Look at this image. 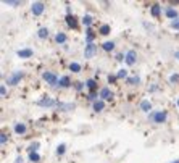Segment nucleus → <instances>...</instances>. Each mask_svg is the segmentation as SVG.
<instances>
[{"label":"nucleus","mask_w":179,"mask_h":163,"mask_svg":"<svg viewBox=\"0 0 179 163\" xmlns=\"http://www.w3.org/2000/svg\"><path fill=\"white\" fill-rule=\"evenodd\" d=\"M149 120L153 121V123H165L166 121V111H153V113L149 115Z\"/></svg>","instance_id":"1"},{"label":"nucleus","mask_w":179,"mask_h":163,"mask_svg":"<svg viewBox=\"0 0 179 163\" xmlns=\"http://www.w3.org/2000/svg\"><path fill=\"white\" fill-rule=\"evenodd\" d=\"M21 78H23V71H15L11 74V76H8V79H7V82L10 86H16L18 82L21 81Z\"/></svg>","instance_id":"2"},{"label":"nucleus","mask_w":179,"mask_h":163,"mask_svg":"<svg viewBox=\"0 0 179 163\" xmlns=\"http://www.w3.org/2000/svg\"><path fill=\"white\" fill-rule=\"evenodd\" d=\"M44 8H45V5L42 2H34L31 5V11H32V15H36V16H39V15H42V11H44Z\"/></svg>","instance_id":"3"},{"label":"nucleus","mask_w":179,"mask_h":163,"mask_svg":"<svg viewBox=\"0 0 179 163\" xmlns=\"http://www.w3.org/2000/svg\"><path fill=\"white\" fill-rule=\"evenodd\" d=\"M95 53H97V45L95 44H87L86 49H84V57H86V58H92Z\"/></svg>","instance_id":"4"},{"label":"nucleus","mask_w":179,"mask_h":163,"mask_svg":"<svg viewBox=\"0 0 179 163\" xmlns=\"http://www.w3.org/2000/svg\"><path fill=\"white\" fill-rule=\"evenodd\" d=\"M42 78H44V81L45 82H49V84H56V81H58V79H56V76L53 73H50V71H45L44 74H42Z\"/></svg>","instance_id":"5"},{"label":"nucleus","mask_w":179,"mask_h":163,"mask_svg":"<svg viewBox=\"0 0 179 163\" xmlns=\"http://www.w3.org/2000/svg\"><path fill=\"white\" fill-rule=\"evenodd\" d=\"M136 60H137V55H136V52H134V50H129V52L126 53V60H124L126 65H129V66H131V65L136 63Z\"/></svg>","instance_id":"6"},{"label":"nucleus","mask_w":179,"mask_h":163,"mask_svg":"<svg viewBox=\"0 0 179 163\" xmlns=\"http://www.w3.org/2000/svg\"><path fill=\"white\" fill-rule=\"evenodd\" d=\"M56 104H58V102H55L53 99H49V97H45V99L39 100V105H40V107H47V108H49V107H55Z\"/></svg>","instance_id":"7"},{"label":"nucleus","mask_w":179,"mask_h":163,"mask_svg":"<svg viewBox=\"0 0 179 163\" xmlns=\"http://www.w3.org/2000/svg\"><path fill=\"white\" fill-rule=\"evenodd\" d=\"M32 53H34V52H32L31 49H23V50H18V52H16V55L20 58H29V57H32Z\"/></svg>","instance_id":"8"},{"label":"nucleus","mask_w":179,"mask_h":163,"mask_svg":"<svg viewBox=\"0 0 179 163\" xmlns=\"http://www.w3.org/2000/svg\"><path fill=\"white\" fill-rule=\"evenodd\" d=\"M150 13H152L153 18H158L160 15H161V5H158V3L152 5V8H150Z\"/></svg>","instance_id":"9"},{"label":"nucleus","mask_w":179,"mask_h":163,"mask_svg":"<svg viewBox=\"0 0 179 163\" xmlns=\"http://www.w3.org/2000/svg\"><path fill=\"white\" fill-rule=\"evenodd\" d=\"M98 95H100V99H111V95H113V92L110 91V89H108V87H103V89L100 91V94H98Z\"/></svg>","instance_id":"10"},{"label":"nucleus","mask_w":179,"mask_h":163,"mask_svg":"<svg viewBox=\"0 0 179 163\" xmlns=\"http://www.w3.org/2000/svg\"><path fill=\"white\" fill-rule=\"evenodd\" d=\"M66 24H68L69 27H73V29H76V27H78L76 18H74L73 15H68V16H66Z\"/></svg>","instance_id":"11"},{"label":"nucleus","mask_w":179,"mask_h":163,"mask_svg":"<svg viewBox=\"0 0 179 163\" xmlns=\"http://www.w3.org/2000/svg\"><path fill=\"white\" fill-rule=\"evenodd\" d=\"M103 108H105V102L103 100H97L95 104H94V111H95V113H100Z\"/></svg>","instance_id":"12"},{"label":"nucleus","mask_w":179,"mask_h":163,"mask_svg":"<svg viewBox=\"0 0 179 163\" xmlns=\"http://www.w3.org/2000/svg\"><path fill=\"white\" fill-rule=\"evenodd\" d=\"M15 133L20 134V136H21V134H24V133H26V124L16 123V124H15Z\"/></svg>","instance_id":"13"},{"label":"nucleus","mask_w":179,"mask_h":163,"mask_svg":"<svg viewBox=\"0 0 179 163\" xmlns=\"http://www.w3.org/2000/svg\"><path fill=\"white\" fill-rule=\"evenodd\" d=\"M166 16L169 18V20L176 21L177 20V11L174 10V8H168V10H166Z\"/></svg>","instance_id":"14"},{"label":"nucleus","mask_w":179,"mask_h":163,"mask_svg":"<svg viewBox=\"0 0 179 163\" xmlns=\"http://www.w3.org/2000/svg\"><path fill=\"white\" fill-rule=\"evenodd\" d=\"M55 39H56V42H58V44H65L68 37H66V34H65V32H56Z\"/></svg>","instance_id":"15"},{"label":"nucleus","mask_w":179,"mask_h":163,"mask_svg":"<svg viewBox=\"0 0 179 163\" xmlns=\"http://www.w3.org/2000/svg\"><path fill=\"white\" fill-rule=\"evenodd\" d=\"M140 110L142 111H150L152 110V104H150L149 100H142L140 102Z\"/></svg>","instance_id":"16"},{"label":"nucleus","mask_w":179,"mask_h":163,"mask_svg":"<svg viewBox=\"0 0 179 163\" xmlns=\"http://www.w3.org/2000/svg\"><path fill=\"white\" fill-rule=\"evenodd\" d=\"M58 86H60V87H69V86H71V82H69V78H68V76H63V78L58 81Z\"/></svg>","instance_id":"17"},{"label":"nucleus","mask_w":179,"mask_h":163,"mask_svg":"<svg viewBox=\"0 0 179 163\" xmlns=\"http://www.w3.org/2000/svg\"><path fill=\"white\" fill-rule=\"evenodd\" d=\"M56 107H58V110H73L74 104H62V102H58Z\"/></svg>","instance_id":"18"},{"label":"nucleus","mask_w":179,"mask_h":163,"mask_svg":"<svg viewBox=\"0 0 179 163\" xmlns=\"http://www.w3.org/2000/svg\"><path fill=\"white\" fill-rule=\"evenodd\" d=\"M37 36H39L40 39H47V37H49V29H47V27H40V29L37 31Z\"/></svg>","instance_id":"19"},{"label":"nucleus","mask_w":179,"mask_h":163,"mask_svg":"<svg viewBox=\"0 0 179 163\" xmlns=\"http://www.w3.org/2000/svg\"><path fill=\"white\" fill-rule=\"evenodd\" d=\"M103 50H107V52H111L113 49H115V42H111V40H107V42H103Z\"/></svg>","instance_id":"20"},{"label":"nucleus","mask_w":179,"mask_h":163,"mask_svg":"<svg viewBox=\"0 0 179 163\" xmlns=\"http://www.w3.org/2000/svg\"><path fill=\"white\" fill-rule=\"evenodd\" d=\"M29 160L32 161V163H37V161H40V155L37 152H31L29 153Z\"/></svg>","instance_id":"21"},{"label":"nucleus","mask_w":179,"mask_h":163,"mask_svg":"<svg viewBox=\"0 0 179 163\" xmlns=\"http://www.w3.org/2000/svg\"><path fill=\"white\" fill-rule=\"evenodd\" d=\"M139 76H131V78H128L126 79V82H128V84H131V86H136V84H139Z\"/></svg>","instance_id":"22"},{"label":"nucleus","mask_w":179,"mask_h":163,"mask_svg":"<svg viewBox=\"0 0 179 163\" xmlns=\"http://www.w3.org/2000/svg\"><path fill=\"white\" fill-rule=\"evenodd\" d=\"M69 69H71L73 73H79V71H81V65H79V63H71V65H69Z\"/></svg>","instance_id":"23"},{"label":"nucleus","mask_w":179,"mask_h":163,"mask_svg":"<svg viewBox=\"0 0 179 163\" xmlns=\"http://www.w3.org/2000/svg\"><path fill=\"white\" fill-rule=\"evenodd\" d=\"M86 86H87V87H89V89H91V91H94V89H95V87H97V82L94 81V79H87V81H86Z\"/></svg>","instance_id":"24"},{"label":"nucleus","mask_w":179,"mask_h":163,"mask_svg":"<svg viewBox=\"0 0 179 163\" xmlns=\"http://www.w3.org/2000/svg\"><path fill=\"white\" fill-rule=\"evenodd\" d=\"M65 152H66V145H65V144H60V145L56 147V155H63Z\"/></svg>","instance_id":"25"},{"label":"nucleus","mask_w":179,"mask_h":163,"mask_svg":"<svg viewBox=\"0 0 179 163\" xmlns=\"http://www.w3.org/2000/svg\"><path fill=\"white\" fill-rule=\"evenodd\" d=\"M92 21H94V20H92V16H91V15H86V16L82 18V24H86V26H91V24H92Z\"/></svg>","instance_id":"26"},{"label":"nucleus","mask_w":179,"mask_h":163,"mask_svg":"<svg viewBox=\"0 0 179 163\" xmlns=\"http://www.w3.org/2000/svg\"><path fill=\"white\" fill-rule=\"evenodd\" d=\"M92 40H94V32H92V29H87V36H86V42H87V44H92Z\"/></svg>","instance_id":"27"},{"label":"nucleus","mask_w":179,"mask_h":163,"mask_svg":"<svg viewBox=\"0 0 179 163\" xmlns=\"http://www.w3.org/2000/svg\"><path fill=\"white\" fill-rule=\"evenodd\" d=\"M100 34H102V36L110 34V26H108V24H103V26L100 27Z\"/></svg>","instance_id":"28"},{"label":"nucleus","mask_w":179,"mask_h":163,"mask_svg":"<svg viewBox=\"0 0 179 163\" xmlns=\"http://www.w3.org/2000/svg\"><path fill=\"white\" fill-rule=\"evenodd\" d=\"M116 78H118V79H121V78H126V79H128V71H126V69H120V71H118V74H116Z\"/></svg>","instance_id":"29"},{"label":"nucleus","mask_w":179,"mask_h":163,"mask_svg":"<svg viewBox=\"0 0 179 163\" xmlns=\"http://www.w3.org/2000/svg\"><path fill=\"white\" fill-rule=\"evenodd\" d=\"M3 3H5V5H10V7L20 5V2H18V0H3Z\"/></svg>","instance_id":"30"},{"label":"nucleus","mask_w":179,"mask_h":163,"mask_svg":"<svg viewBox=\"0 0 179 163\" xmlns=\"http://www.w3.org/2000/svg\"><path fill=\"white\" fill-rule=\"evenodd\" d=\"M37 149H39V144H37V142L31 144V145H29V153L31 152H37Z\"/></svg>","instance_id":"31"},{"label":"nucleus","mask_w":179,"mask_h":163,"mask_svg":"<svg viewBox=\"0 0 179 163\" xmlns=\"http://www.w3.org/2000/svg\"><path fill=\"white\" fill-rule=\"evenodd\" d=\"M0 144H2V145H5V144H7V134L5 133L0 134Z\"/></svg>","instance_id":"32"},{"label":"nucleus","mask_w":179,"mask_h":163,"mask_svg":"<svg viewBox=\"0 0 179 163\" xmlns=\"http://www.w3.org/2000/svg\"><path fill=\"white\" fill-rule=\"evenodd\" d=\"M171 27H173V29H176V31H179V18L176 21H171Z\"/></svg>","instance_id":"33"},{"label":"nucleus","mask_w":179,"mask_h":163,"mask_svg":"<svg viewBox=\"0 0 179 163\" xmlns=\"http://www.w3.org/2000/svg\"><path fill=\"white\" fill-rule=\"evenodd\" d=\"M89 100H92L94 104L97 102V94H95V92H91V94H89Z\"/></svg>","instance_id":"34"},{"label":"nucleus","mask_w":179,"mask_h":163,"mask_svg":"<svg viewBox=\"0 0 179 163\" xmlns=\"http://www.w3.org/2000/svg\"><path fill=\"white\" fill-rule=\"evenodd\" d=\"M169 81H171V82H177L179 81V74H173V76L169 78Z\"/></svg>","instance_id":"35"},{"label":"nucleus","mask_w":179,"mask_h":163,"mask_svg":"<svg viewBox=\"0 0 179 163\" xmlns=\"http://www.w3.org/2000/svg\"><path fill=\"white\" fill-rule=\"evenodd\" d=\"M116 60H118V62H123V60H126V55H123V53H118V55H116Z\"/></svg>","instance_id":"36"},{"label":"nucleus","mask_w":179,"mask_h":163,"mask_svg":"<svg viewBox=\"0 0 179 163\" xmlns=\"http://www.w3.org/2000/svg\"><path fill=\"white\" fill-rule=\"evenodd\" d=\"M0 95H2V97H5V95H7V89H5V86L0 87Z\"/></svg>","instance_id":"37"},{"label":"nucleus","mask_w":179,"mask_h":163,"mask_svg":"<svg viewBox=\"0 0 179 163\" xmlns=\"http://www.w3.org/2000/svg\"><path fill=\"white\" fill-rule=\"evenodd\" d=\"M116 79H118L116 76H113V74H110V76H108V82H115Z\"/></svg>","instance_id":"38"},{"label":"nucleus","mask_w":179,"mask_h":163,"mask_svg":"<svg viewBox=\"0 0 179 163\" xmlns=\"http://www.w3.org/2000/svg\"><path fill=\"white\" fill-rule=\"evenodd\" d=\"M15 163H23V157L20 155V157H16V160H15Z\"/></svg>","instance_id":"39"},{"label":"nucleus","mask_w":179,"mask_h":163,"mask_svg":"<svg viewBox=\"0 0 179 163\" xmlns=\"http://www.w3.org/2000/svg\"><path fill=\"white\" fill-rule=\"evenodd\" d=\"M174 58H176V60H179V52H176V53H174Z\"/></svg>","instance_id":"40"},{"label":"nucleus","mask_w":179,"mask_h":163,"mask_svg":"<svg viewBox=\"0 0 179 163\" xmlns=\"http://www.w3.org/2000/svg\"><path fill=\"white\" fill-rule=\"evenodd\" d=\"M173 163H179V160H174V161H173Z\"/></svg>","instance_id":"41"},{"label":"nucleus","mask_w":179,"mask_h":163,"mask_svg":"<svg viewBox=\"0 0 179 163\" xmlns=\"http://www.w3.org/2000/svg\"><path fill=\"white\" fill-rule=\"evenodd\" d=\"M177 105H179V100H177Z\"/></svg>","instance_id":"42"}]
</instances>
